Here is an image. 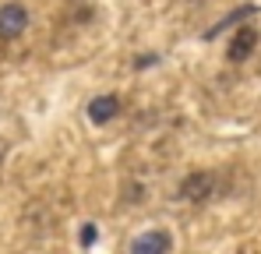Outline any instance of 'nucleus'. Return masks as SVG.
<instances>
[{
	"label": "nucleus",
	"mask_w": 261,
	"mask_h": 254,
	"mask_svg": "<svg viewBox=\"0 0 261 254\" xmlns=\"http://www.w3.org/2000/svg\"><path fill=\"white\" fill-rule=\"evenodd\" d=\"M212 191H216V173H208V169H194L180 184V198L184 201H208Z\"/></svg>",
	"instance_id": "nucleus-1"
},
{
	"label": "nucleus",
	"mask_w": 261,
	"mask_h": 254,
	"mask_svg": "<svg viewBox=\"0 0 261 254\" xmlns=\"http://www.w3.org/2000/svg\"><path fill=\"white\" fill-rule=\"evenodd\" d=\"M29 29V11L21 4H4L0 7V42H14Z\"/></svg>",
	"instance_id": "nucleus-2"
},
{
	"label": "nucleus",
	"mask_w": 261,
	"mask_h": 254,
	"mask_svg": "<svg viewBox=\"0 0 261 254\" xmlns=\"http://www.w3.org/2000/svg\"><path fill=\"white\" fill-rule=\"evenodd\" d=\"M254 49H258V29H254V25H244V29H237V36L229 39L226 57H229L233 64H240V60H247Z\"/></svg>",
	"instance_id": "nucleus-3"
},
{
	"label": "nucleus",
	"mask_w": 261,
	"mask_h": 254,
	"mask_svg": "<svg viewBox=\"0 0 261 254\" xmlns=\"http://www.w3.org/2000/svg\"><path fill=\"white\" fill-rule=\"evenodd\" d=\"M170 247H173V240H170L166 230H148V233L134 237L130 254H170Z\"/></svg>",
	"instance_id": "nucleus-4"
},
{
	"label": "nucleus",
	"mask_w": 261,
	"mask_h": 254,
	"mask_svg": "<svg viewBox=\"0 0 261 254\" xmlns=\"http://www.w3.org/2000/svg\"><path fill=\"white\" fill-rule=\"evenodd\" d=\"M88 120L92 124H110L117 113H120V99L117 95H95L92 103H88Z\"/></svg>",
	"instance_id": "nucleus-5"
},
{
	"label": "nucleus",
	"mask_w": 261,
	"mask_h": 254,
	"mask_svg": "<svg viewBox=\"0 0 261 254\" xmlns=\"http://www.w3.org/2000/svg\"><path fill=\"white\" fill-rule=\"evenodd\" d=\"M247 14H254V7H251V4H247V7H240V11H233L229 18H222V21H219L216 29H208V39H212V36H219V32H222L226 25H233V21H240V18H247Z\"/></svg>",
	"instance_id": "nucleus-6"
},
{
	"label": "nucleus",
	"mask_w": 261,
	"mask_h": 254,
	"mask_svg": "<svg viewBox=\"0 0 261 254\" xmlns=\"http://www.w3.org/2000/svg\"><path fill=\"white\" fill-rule=\"evenodd\" d=\"M95 237H99V233H95V226L88 222L85 230H82V244H85V247H92V244H95Z\"/></svg>",
	"instance_id": "nucleus-7"
},
{
	"label": "nucleus",
	"mask_w": 261,
	"mask_h": 254,
	"mask_svg": "<svg viewBox=\"0 0 261 254\" xmlns=\"http://www.w3.org/2000/svg\"><path fill=\"white\" fill-rule=\"evenodd\" d=\"M4 156H7V141H0V163H4Z\"/></svg>",
	"instance_id": "nucleus-8"
}]
</instances>
